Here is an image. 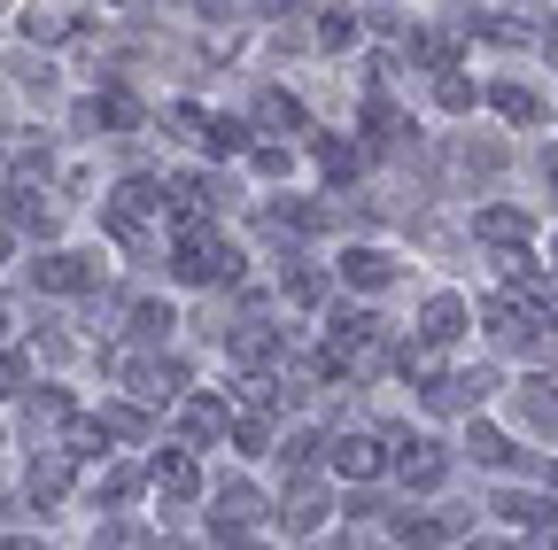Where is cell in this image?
Wrapping results in <instances>:
<instances>
[{
    "mask_svg": "<svg viewBox=\"0 0 558 550\" xmlns=\"http://www.w3.org/2000/svg\"><path fill=\"white\" fill-rule=\"evenodd\" d=\"M47 171V132H16V171Z\"/></svg>",
    "mask_w": 558,
    "mask_h": 550,
    "instance_id": "obj_33",
    "label": "cell"
},
{
    "mask_svg": "<svg viewBox=\"0 0 558 550\" xmlns=\"http://www.w3.org/2000/svg\"><path fill=\"white\" fill-rule=\"evenodd\" d=\"M396 473H403V489H442L450 457H442V442H396Z\"/></svg>",
    "mask_w": 558,
    "mask_h": 550,
    "instance_id": "obj_3",
    "label": "cell"
},
{
    "mask_svg": "<svg viewBox=\"0 0 558 550\" xmlns=\"http://www.w3.org/2000/svg\"><path fill=\"white\" fill-rule=\"evenodd\" d=\"M70 419H78V411H70V395H62V388H39V395H32V411H24L32 442H39V435H62Z\"/></svg>",
    "mask_w": 558,
    "mask_h": 550,
    "instance_id": "obj_16",
    "label": "cell"
},
{
    "mask_svg": "<svg viewBox=\"0 0 558 550\" xmlns=\"http://www.w3.org/2000/svg\"><path fill=\"white\" fill-rule=\"evenodd\" d=\"M279 520H288V535H318V527H326V497L311 489V480H295L288 504H279Z\"/></svg>",
    "mask_w": 558,
    "mask_h": 550,
    "instance_id": "obj_15",
    "label": "cell"
},
{
    "mask_svg": "<svg viewBox=\"0 0 558 550\" xmlns=\"http://www.w3.org/2000/svg\"><path fill=\"white\" fill-rule=\"evenodd\" d=\"M341 280H349V288H388V280H396V256H388V248H349V256H341Z\"/></svg>",
    "mask_w": 558,
    "mask_h": 550,
    "instance_id": "obj_13",
    "label": "cell"
},
{
    "mask_svg": "<svg viewBox=\"0 0 558 550\" xmlns=\"http://www.w3.org/2000/svg\"><path fill=\"white\" fill-rule=\"evenodd\" d=\"M256 171L264 179H288V148H256Z\"/></svg>",
    "mask_w": 558,
    "mask_h": 550,
    "instance_id": "obj_40",
    "label": "cell"
},
{
    "mask_svg": "<svg viewBox=\"0 0 558 550\" xmlns=\"http://www.w3.org/2000/svg\"><path fill=\"white\" fill-rule=\"evenodd\" d=\"M473 457H481V465H512V442H505L497 427H473Z\"/></svg>",
    "mask_w": 558,
    "mask_h": 550,
    "instance_id": "obj_30",
    "label": "cell"
},
{
    "mask_svg": "<svg viewBox=\"0 0 558 550\" xmlns=\"http://www.w3.org/2000/svg\"><path fill=\"white\" fill-rule=\"evenodd\" d=\"M550 489H558V465H550Z\"/></svg>",
    "mask_w": 558,
    "mask_h": 550,
    "instance_id": "obj_45",
    "label": "cell"
},
{
    "mask_svg": "<svg viewBox=\"0 0 558 550\" xmlns=\"http://www.w3.org/2000/svg\"><path fill=\"white\" fill-rule=\"evenodd\" d=\"M465 333V303L458 295H427V310H418V350H442V341Z\"/></svg>",
    "mask_w": 558,
    "mask_h": 550,
    "instance_id": "obj_6",
    "label": "cell"
},
{
    "mask_svg": "<svg viewBox=\"0 0 558 550\" xmlns=\"http://www.w3.org/2000/svg\"><path fill=\"white\" fill-rule=\"evenodd\" d=\"M94 497H101V504H132V497H140V473H132V465H109V473L94 480Z\"/></svg>",
    "mask_w": 558,
    "mask_h": 550,
    "instance_id": "obj_25",
    "label": "cell"
},
{
    "mask_svg": "<svg viewBox=\"0 0 558 550\" xmlns=\"http://www.w3.org/2000/svg\"><path fill=\"white\" fill-rule=\"evenodd\" d=\"M9 225H16V233H39V241H47V233H54V201H47L39 186H16V194H9Z\"/></svg>",
    "mask_w": 558,
    "mask_h": 550,
    "instance_id": "obj_12",
    "label": "cell"
},
{
    "mask_svg": "<svg viewBox=\"0 0 558 550\" xmlns=\"http://www.w3.org/2000/svg\"><path fill=\"white\" fill-rule=\"evenodd\" d=\"M70 32H78V16H62V9H32V16H24V39H47V47H54V39H70Z\"/></svg>",
    "mask_w": 558,
    "mask_h": 550,
    "instance_id": "obj_23",
    "label": "cell"
},
{
    "mask_svg": "<svg viewBox=\"0 0 558 550\" xmlns=\"http://www.w3.org/2000/svg\"><path fill=\"white\" fill-rule=\"evenodd\" d=\"M0 550H39V542H32V535H9V542H0Z\"/></svg>",
    "mask_w": 558,
    "mask_h": 550,
    "instance_id": "obj_42",
    "label": "cell"
},
{
    "mask_svg": "<svg viewBox=\"0 0 558 550\" xmlns=\"http://www.w3.org/2000/svg\"><path fill=\"white\" fill-rule=\"evenodd\" d=\"M256 124H264V132H303V101H295L288 86H264V94H256Z\"/></svg>",
    "mask_w": 558,
    "mask_h": 550,
    "instance_id": "obj_17",
    "label": "cell"
},
{
    "mask_svg": "<svg viewBox=\"0 0 558 550\" xmlns=\"http://www.w3.org/2000/svg\"><path fill=\"white\" fill-rule=\"evenodd\" d=\"M233 419H226V403L218 395H186V442H218Z\"/></svg>",
    "mask_w": 558,
    "mask_h": 550,
    "instance_id": "obj_18",
    "label": "cell"
},
{
    "mask_svg": "<svg viewBox=\"0 0 558 550\" xmlns=\"http://www.w3.org/2000/svg\"><path fill=\"white\" fill-rule=\"evenodd\" d=\"M171 271H179L186 288H209V280H241V256L209 233V225H186L179 248H171Z\"/></svg>",
    "mask_w": 558,
    "mask_h": 550,
    "instance_id": "obj_1",
    "label": "cell"
},
{
    "mask_svg": "<svg viewBox=\"0 0 558 550\" xmlns=\"http://www.w3.org/2000/svg\"><path fill=\"white\" fill-rule=\"evenodd\" d=\"M94 550H156V542L140 535L132 520H117V527H101V542H94Z\"/></svg>",
    "mask_w": 558,
    "mask_h": 550,
    "instance_id": "obj_31",
    "label": "cell"
},
{
    "mask_svg": "<svg viewBox=\"0 0 558 550\" xmlns=\"http://www.w3.org/2000/svg\"><path fill=\"white\" fill-rule=\"evenodd\" d=\"M357 32H365V24L349 16V9H318V32H311V39H318L326 54H341V47H357Z\"/></svg>",
    "mask_w": 558,
    "mask_h": 550,
    "instance_id": "obj_21",
    "label": "cell"
},
{
    "mask_svg": "<svg viewBox=\"0 0 558 550\" xmlns=\"http://www.w3.org/2000/svg\"><path fill=\"white\" fill-rule=\"evenodd\" d=\"M396 365H403V372H411V380H435V350H418V341H411V350H403V357H396Z\"/></svg>",
    "mask_w": 558,
    "mask_h": 550,
    "instance_id": "obj_39",
    "label": "cell"
},
{
    "mask_svg": "<svg viewBox=\"0 0 558 550\" xmlns=\"http://www.w3.org/2000/svg\"><path fill=\"white\" fill-rule=\"evenodd\" d=\"M318 295H326V280H318V271H288V303H303V310H311Z\"/></svg>",
    "mask_w": 558,
    "mask_h": 550,
    "instance_id": "obj_34",
    "label": "cell"
},
{
    "mask_svg": "<svg viewBox=\"0 0 558 550\" xmlns=\"http://www.w3.org/2000/svg\"><path fill=\"white\" fill-rule=\"evenodd\" d=\"M497 271H505V280H512V288H520V280H527V271H535V256H527V248H497Z\"/></svg>",
    "mask_w": 558,
    "mask_h": 550,
    "instance_id": "obj_36",
    "label": "cell"
},
{
    "mask_svg": "<svg viewBox=\"0 0 558 550\" xmlns=\"http://www.w3.org/2000/svg\"><path fill=\"white\" fill-rule=\"evenodd\" d=\"M233 442H241V450H271V427H264V419H233Z\"/></svg>",
    "mask_w": 558,
    "mask_h": 550,
    "instance_id": "obj_37",
    "label": "cell"
},
{
    "mask_svg": "<svg viewBox=\"0 0 558 550\" xmlns=\"http://www.w3.org/2000/svg\"><path fill=\"white\" fill-rule=\"evenodd\" d=\"M148 480H156V489H163L171 504H186V497H202V465H194L186 450H163V457L148 465Z\"/></svg>",
    "mask_w": 558,
    "mask_h": 550,
    "instance_id": "obj_7",
    "label": "cell"
},
{
    "mask_svg": "<svg viewBox=\"0 0 558 550\" xmlns=\"http://www.w3.org/2000/svg\"><path fill=\"white\" fill-rule=\"evenodd\" d=\"M156 550H179V542H156Z\"/></svg>",
    "mask_w": 558,
    "mask_h": 550,
    "instance_id": "obj_46",
    "label": "cell"
},
{
    "mask_svg": "<svg viewBox=\"0 0 558 550\" xmlns=\"http://www.w3.org/2000/svg\"><path fill=\"white\" fill-rule=\"evenodd\" d=\"M32 288H47V295H86V288H94V264H86V256L47 248V256L32 264Z\"/></svg>",
    "mask_w": 558,
    "mask_h": 550,
    "instance_id": "obj_2",
    "label": "cell"
},
{
    "mask_svg": "<svg viewBox=\"0 0 558 550\" xmlns=\"http://www.w3.org/2000/svg\"><path fill=\"white\" fill-rule=\"evenodd\" d=\"M411 54H418V62H435V78H442V71H450V54H458V32H418Z\"/></svg>",
    "mask_w": 558,
    "mask_h": 550,
    "instance_id": "obj_24",
    "label": "cell"
},
{
    "mask_svg": "<svg viewBox=\"0 0 558 550\" xmlns=\"http://www.w3.org/2000/svg\"><path fill=\"white\" fill-rule=\"evenodd\" d=\"M171 326H179V318H171V303H140V310H132V333H140V341H163Z\"/></svg>",
    "mask_w": 558,
    "mask_h": 550,
    "instance_id": "obj_28",
    "label": "cell"
},
{
    "mask_svg": "<svg viewBox=\"0 0 558 550\" xmlns=\"http://www.w3.org/2000/svg\"><path fill=\"white\" fill-rule=\"evenodd\" d=\"M435 101H442L450 117H465V109H473V86H465V71H442V78H435Z\"/></svg>",
    "mask_w": 558,
    "mask_h": 550,
    "instance_id": "obj_29",
    "label": "cell"
},
{
    "mask_svg": "<svg viewBox=\"0 0 558 550\" xmlns=\"http://www.w3.org/2000/svg\"><path fill=\"white\" fill-rule=\"evenodd\" d=\"M550 256H558V241H550Z\"/></svg>",
    "mask_w": 558,
    "mask_h": 550,
    "instance_id": "obj_47",
    "label": "cell"
},
{
    "mask_svg": "<svg viewBox=\"0 0 558 550\" xmlns=\"http://www.w3.org/2000/svg\"><path fill=\"white\" fill-rule=\"evenodd\" d=\"M488 101H497L512 124H543V94H535V86H497Z\"/></svg>",
    "mask_w": 558,
    "mask_h": 550,
    "instance_id": "obj_22",
    "label": "cell"
},
{
    "mask_svg": "<svg viewBox=\"0 0 558 550\" xmlns=\"http://www.w3.org/2000/svg\"><path fill=\"white\" fill-rule=\"evenodd\" d=\"M543 186L558 194V148H543Z\"/></svg>",
    "mask_w": 558,
    "mask_h": 550,
    "instance_id": "obj_41",
    "label": "cell"
},
{
    "mask_svg": "<svg viewBox=\"0 0 558 550\" xmlns=\"http://www.w3.org/2000/svg\"><path fill=\"white\" fill-rule=\"evenodd\" d=\"M488 388H497V372H450V380L427 388V403H435V411H473Z\"/></svg>",
    "mask_w": 558,
    "mask_h": 550,
    "instance_id": "obj_10",
    "label": "cell"
},
{
    "mask_svg": "<svg viewBox=\"0 0 558 550\" xmlns=\"http://www.w3.org/2000/svg\"><path fill=\"white\" fill-rule=\"evenodd\" d=\"M0 395H24V357L0 350Z\"/></svg>",
    "mask_w": 558,
    "mask_h": 550,
    "instance_id": "obj_38",
    "label": "cell"
},
{
    "mask_svg": "<svg viewBox=\"0 0 558 550\" xmlns=\"http://www.w3.org/2000/svg\"><path fill=\"white\" fill-rule=\"evenodd\" d=\"M543 47H550V62H558V24H550V32H543Z\"/></svg>",
    "mask_w": 558,
    "mask_h": 550,
    "instance_id": "obj_43",
    "label": "cell"
},
{
    "mask_svg": "<svg viewBox=\"0 0 558 550\" xmlns=\"http://www.w3.org/2000/svg\"><path fill=\"white\" fill-rule=\"evenodd\" d=\"M0 256H9V233H0Z\"/></svg>",
    "mask_w": 558,
    "mask_h": 550,
    "instance_id": "obj_44",
    "label": "cell"
},
{
    "mask_svg": "<svg viewBox=\"0 0 558 550\" xmlns=\"http://www.w3.org/2000/svg\"><path fill=\"white\" fill-rule=\"evenodd\" d=\"M520 419H527L543 442H558V388H550V380H527V388H520Z\"/></svg>",
    "mask_w": 558,
    "mask_h": 550,
    "instance_id": "obj_14",
    "label": "cell"
},
{
    "mask_svg": "<svg viewBox=\"0 0 558 550\" xmlns=\"http://www.w3.org/2000/svg\"><path fill=\"white\" fill-rule=\"evenodd\" d=\"M318 163H326L333 179H349V171H357V148H341V140H318Z\"/></svg>",
    "mask_w": 558,
    "mask_h": 550,
    "instance_id": "obj_35",
    "label": "cell"
},
{
    "mask_svg": "<svg viewBox=\"0 0 558 550\" xmlns=\"http://www.w3.org/2000/svg\"><path fill=\"white\" fill-rule=\"evenodd\" d=\"M473 233H481V241H497V248H520V241L535 233V218L512 210V201H488V210H473Z\"/></svg>",
    "mask_w": 558,
    "mask_h": 550,
    "instance_id": "obj_5",
    "label": "cell"
},
{
    "mask_svg": "<svg viewBox=\"0 0 558 550\" xmlns=\"http://www.w3.org/2000/svg\"><path fill=\"white\" fill-rule=\"evenodd\" d=\"M209 156H241L248 148V124H233V117H209V140H202Z\"/></svg>",
    "mask_w": 558,
    "mask_h": 550,
    "instance_id": "obj_26",
    "label": "cell"
},
{
    "mask_svg": "<svg viewBox=\"0 0 558 550\" xmlns=\"http://www.w3.org/2000/svg\"><path fill=\"white\" fill-rule=\"evenodd\" d=\"M94 427H101V442H109V435H148V419H140L132 403H101V419H94Z\"/></svg>",
    "mask_w": 558,
    "mask_h": 550,
    "instance_id": "obj_27",
    "label": "cell"
},
{
    "mask_svg": "<svg viewBox=\"0 0 558 550\" xmlns=\"http://www.w3.org/2000/svg\"><path fill=\"white\" fill-rule=\"evenodd\" d=\"M226 350H233L241 365H264V357L279 350V341H271V326H264V318H241V326L226 333Z\"/></svg>",
    "mask_w": 558,
    "mask_h": 550,
    "instance_id": "obj_19",
    "label": "cell"
},
{
    "mask_svg": "<svg viewBox=\"0 0 558 550\" xmlns=\"http://www.w3.org/2000/svg\"><path fill=\"white\" fill-rule=\"evenodd\" d=\"M256 520H264V497L248 489V480H218V535L256 527Z\"/></svg>",
    "mask_w": 558,
    "mask_h": 550,
    "instance_id": "obj_9",
    "label": "cell"
},
{
    "mask_svg": "<svg viewBox=\"0 0 558 550\" xmlns=\"http://www.w3.org/2000/svg\"><path fill=\"white\" fill-rule=\"evenodd\" d=\"M497 512H505L512 527H535V535H550V520H558V504H550V497H535V489H505V497H497Z\"/></svg>",
    "mask_w": 558,
    "mask_h": 550,
    "instance_id": "obj_11",
    "label": "cell"
},
{
    "mask_svg": "<svg viewBox=\"0 0 558 550\" xmlns=\"http://www.w3.org/2000/svg\"><path fill=\"white\" fill-rule=\"evenodd\" d=\"M450 535H465V512H403V520H396V542H403V550H435V542H450Z\"/></svg>",
    "mask_w": 558,
    "mask_h": 550,
    "instance_id": "obj_4",
    "label": "cell"
},
{
    "mask_svg": "<svg viewBox=\"0 0 558 550\" xmlns=\"http://www.w3.org/2000/svg\"><path fill=\"white\" fill-rule=\"evenodd\" d=\"M62 489H70V457H62V450H47V457L32 465V504H54Z\"/></svg>",
    "mask_w": 558,
    "mask_h": 550,
    "instance_id": "obj_20",
    "label": "cell"
},
{
    "mask_svg": "<svg viewBox=\"0 0 558 550\" xmlns=\"http://www.w3.org/2000/svg\"><path fill=\"white\" fill-rule=\"evenodd\" d=\"M380 465H388V457H380V435H341V442H333V473H341V480H373Z\"/></svg>",
    "mask_w": 558,
    "mask_h": 550,
    "instance_id": "obj_8",
    "label": "cell"
},
{
    "mask_svg": "<svg viewBox=\"0 0 558 550\" xmlns=\"http://www.w3.org/2000/svg\"><path fill=\"white\" fill-rule=\"evenodd\" d=\"M279 457H288V465H295V473H303V465H311V457H318V435H311V427H295V435H288V442H279Z\"/></svg>",
    "mask_w": 558,
    "mask_h": 550,
    "instance_id": "obj_32",
    "label": "cell"
},
{
    "mask_svg": "<svg viewBox=\"0 0 558 550\" xmlns=\"http://www.w3.org/2000/svg\"><path fill=\"white\" fill-rule=\"evenodd\" d=\"M248 550H256V542H248Z\"/></svg>",
    "mask_w": 558,
    "mask_h": 550,
    "instance_id": "obj_48",
    "label": "cell"
}]
</instances>
